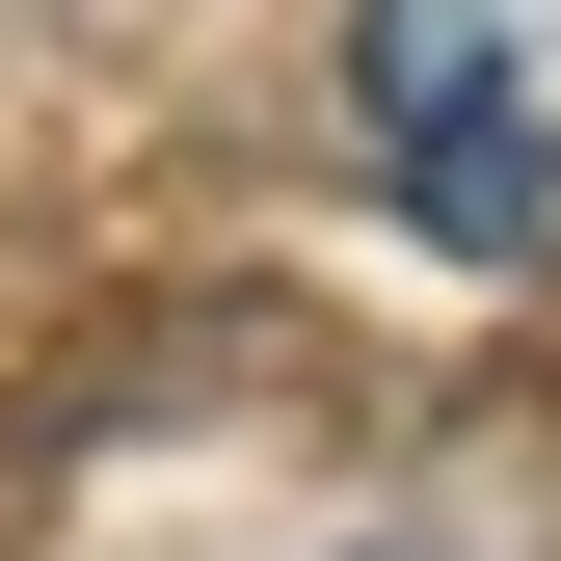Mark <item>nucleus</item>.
<instances>
[{
  "label": "nucleus",
  "mask_w": 561,
  "mask_h": 561,
  "mask_svg": "<svg viewBox=\"0 0 561 561\" xmlns=\"http://www.w3.org/2000/svg\"><path fill=\"white\" fill-rule=\"evenodd\" d=\"M347 134L455 267H561V0H347Z\"/></svg>",
  "instance_id": "obj_1"
}]
</instances>
